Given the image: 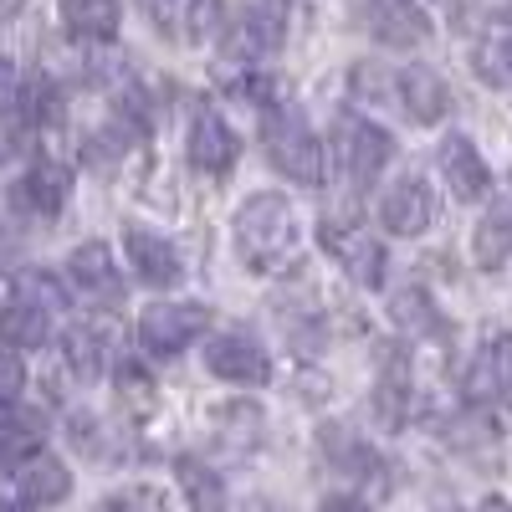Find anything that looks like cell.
I'll return each mask as SVG.
<instances>
[{
  "instance_id": "15",
  "label": "cell",
  "mask_w": 512,
  "mask_h": 512,
  "mask_svg": "<svg viewBox=\"0 0 512 512\" xmlns=\"http://www.w3.org/2000/svg\"><path fill=\"white\" fill-rule=\"evenodd\" d=\"M67 277L82 297H98V303H118V262L103 241H82L72 256H67Z\"/></svg>"
},
{
  "instance_id": "4",
  "label": "cell",
  "mask_w": 512,
  "mask_h": 512,
  "mask_svg": "<svg viewBox=\"0 0 512 512\" xmlns=\"http://www.w3.org/2000/svg\"><path fill=\"white\" fill-rule=\"evenodd\" d=\"M436 210H441V200H436V185L425 180V175H400L390 190L379 195V221H384V231L405 236V241H415V236L431 231V226H436Z\"/></svg>"
},
{
  "instance_id": "31",
  "label": "cell",
  "mask_w": 512,
  "mask_h": 512,
  "mask_svg": "<svg viewBox=\"0 0 512 512\" xmlns=\"http://www.w3.org/2000/svg\"><path fill=\"white\" fill-rule=\"evenodd\" d=\"M21 103V77H16V62L0 57V113H11Z\"/></svg>"
},
{
  "instance_id": "35",
  "label": "cell",
  "mask_w": 512,
  "mask_h": 512,
  "mask_svg": "<svg viewBox=\"0 0 512 512\" xmlns=\"http://www.w3.org/2000/svg\"><path fill=\"white\" fill-rule=\"evenodd\" d=\"M0 512H26V507H16V502H0Z\"/></svg>"
},
{
  "instance_id": "14",
  "label": "cell",
  "mask_w": 512,
  "mask_h": 512,
  "mask_svg": "<svg viewBox=\"0 0 512 512\" xmlns=\"http://www.w3.org/2000/svg\"><path fill=\"white\" fill-rule=\"evenodd\" d=\"M400 108H405V118H415V123H441L446 113H451V88H446V77L441 72H431V67H405L400 77Z\"/></svg>"
},
{
  "instance_id": "19",
  "label": "cell",
  "mask_w": 512,
  "mask_h": 512,
  "mask_svg": "<svg viewBox=\"0 0 512 512\" xmlns=\"http://www.w3.org/2000/svg\"><path fill=\"white\" fill-rule=\"evenodd\" d=\"M62 26H67V36L103 47L123 26V6L118 0H62Z\"/></svg>"
},
{
  "instance_id": "36",
  "label": "cell",
  "mask_w": 512,
  "mask_h": 512,
  "mask_svg": "<svg viewBox=\"0 0 512 512\" xmlns=\"http://www.w3.org/2000/svg\"><path fill=\"white\" fill-rule=\"evenodd\" d=\"M431 6H451V0H431Z\"/></svg>"
},
{
  "instance_id": "10",
  "label": "cell",
  "mask_w": 512,
  "mask_h": 512,
  "mask_svg": "<svg viewBox=\"0 0 512 512\" xmlns=\"http://www.w3.org/2000/svg\"><path fill=\"white\" fill-rule=\"evenodd\" d=\"M185 159L190 169H200V175H231L236 159H241V139L236 128L216 113H200L190 123V139H185Z\"/></svg>"
},
{
  "instance_id": "27",
  "label": "cell",
  "mask_w": 512,
  "mask_h": 512,
  "mask_svg": "<svg viewBox=\"0 0 512 512\" xmlns=\"http://www.w3.org/2000/svg\"><path fill=\"white\" fill-rule=\"evenodd\" d=\"M16 292H21V297H31V303H41V308H47V313H57V308L67 303V292H62V282H57L52 272H36V267L16 277Z\"/></svg>"
},
{
  "instance_id": "11",
  "label": "cell",
  "mask_w": 512,
  "mask_h": 512,
  "mask_svg": "<svg viewBox=\"0 0 512 512\" xmlns=\"http://www.w3.org/2000/svg\"><path fill=\"white\" fill-rule=\"evenodd\" d=\"M123 256H128V267H134V277L149 282V287H175L185 277L180 251L149 226H123Z\"/></svg>"
},
{
  "instance_id": "9",
  "label": "cell",
  "mask_w": 512,
  "mask_h": 512,
  "mask_svg": "<svg viewBox=\"0 0 512 512\" xmlns=\"http://www.w3.org/2000/svg\"><path fill=\"white\" fill-rule=\"evenodd\" d=\"M67 200H72V175L62 164H52V159L31 164L26 175L16 180V190H11V205L21 210V216H41V221H57L67 210Z\"/></svg>"
},
{
  "instance_id": "16",
  "label": "cell",
  "mask_w": 512,
  "mask_h": 512,
  "mask_svg": "<svg viewBox=\"0 0 512 512\" xmlns=\"http://www.w3.org/2000/svg\"><path fill=\"white\" fill-rule=\"evenodd\" d=\"M16 487L31 507H57L72 497V472H67V461L47 456V451H36L21 461V472H16Z\"/></svg>"
},
{
  "instance_id": "26",
  "label": "cell",
  "mask_w": 512,
  "mask_h": 512,
  "mask_svg": "<svg viewBox=\"0 0 512 512\" xmlns=\"http://www.w3.org/2000/svg\"><path fill=\"white\" fill-rule=\"evenodd\" d=\"M221 21H226V0H185V36L195 41V47L216 41Z\"/></svg>"
},
{
  "instance_id": "8",
  "label": "cell",
  "mask_w": 512,
  "mask_h": 512,
  "mask_svg": "<svg viewBox=\"0 0 512 512\" xmlns=\"http://www.w3.org/2000/svg\"><path fill=\"white\" fill-rule=\"evenodd\" d=\"M205 369L226 384H267L272 379V359L251 333H216L205 344Z\"/></svg>"
},
{
  "instance_id": "33",
  "label": "cell",
  "mask_w": 512,
  "mask_h": 512,
  "mask_svg": "<svg viewBox=\"0 0 512 512\" xmlns=\"http://www.w3.org/2000/svg\"><path fill=\"white\" fill-rule=\"evenodd\" d=\"M318 512H369V502H359L354 492H333V497H323Z\"/></svg>"
},
{
  "instance_id": "2",
  "label": "cell",
  "mask_w": 512,
  "mask_h": 512,
  "mask_svg": "<svg viewBox=\"0 0 512 512\" xmlns=\"http://www.w3.org/2000/svg\"><path fill=\"white\" fill-rule=\"evenodd\" d=\"M262 149L272 159V169L282 180H297V185H323L328 175V159H323V139L308 128L303 113L292 108H267V128H262Z\"/></svg>"
},
{
  "instance_id": "30",
  "label": "cell",
  "mask_w": 512,
  "mask_h": 512,
  "mask_svg": "<svg viewBox=\"0 0 512 512\" xmlns=\"http://www.w3.org/2000/svg\"><path fill=\"white\" fill-rule=\"evenodd\" d=\"M21 390H26V369H21V359H16L11 349H0V410L16 405Z\"/></svg>"
},
{
  "instance_id": "6",
  "label": "cell",
  "mask_w": 512,
  "mask_h": 512,
  "mask_svg": "<svg viewBox=\"0 0 512 512\" xmlns=\"http://www.w3.org/2000/svg\"><path fill=\"white\" fill-rule=\"evenodd\" d=\"M338 159H344L354 185H374L384 164L395 159V139L369 118H338Z\"/></svg>"
},
{
  "instance_id": "28",
  "label": "cell",
  "mask_w": 512,
  "mask_h": 512,
  "mask_svg": "<svg viewBox=\"0 0 512 512\" xmlns=\"http://www.w3.org/2000/svg\"><path fill=\"white\" fill-rule=\"evenodd\" d=\"M477 67H482V77L492 82V88H512V36L487 41V47L477 52Z\"/></svg>"
},
{
  "instance_id": "25",
  "label": "cell",
  "mask_w": 512,
  "mask_h": 512,
  "mask_svg": "<svg viewBox=\"0 0 512 512\" xmlns=\"http://www.w3.org/2000/svg\"><path fill=\"white\" fill-rule=\"evenodd\" d=\"M323 451L328 461L338 466V472H349V477H379V461L364 441H354L349 431H338V425H323Z\"/></svg>"
},
{
  "instance_id": "13",
  "label": "cell",
  "mask_w": 512,
  "mask_h": 512,
  "mask_svg": "<svg viewBox=\"0 0 512 512\" xmlns=\"http://www.w3.org/2000/svg\"><path fill=\"white\" fill-rule=\"evenodd\" d=\"M441 180H446V190L456 195V200H482L487 190H492V169H487V159L477 154V144L466 139V134H451V139H441Z\"/></svg>"
},
{
  "instance_id": "1",
  "label": "cell",
  "mask_w": 512,
  "mask_h": 512,
  "mask_svg": "<svg viewBox=\"0 0 512 512\" xmlns=\"http://www.w3.org/2000/svg\"><path fill=\"white\" fill-rule=\"evenodd\" d=\"M297 241H303V231H297V210H292L287 195L256 190V195L241 200V210H236V251H241V262L251 272L282 277L297 262Z\"/></svg>"
},
{
  "instance_id": "21",
  "label": "cell",
  "mask_w": 512,
  "mask_h": 512,
  "mask_svg": "<svg viewBox=\"0 0 512 512\" xmlns=\"http://www.w3.org/2000/svg\"><path fill=\"white\" fill-rule=\"evenodd\" d=\"M62 354H67V369L77 379H103V369H108V333L93 328V323H72L62 333Z\"/></svg>"
},
{
  "instance_id": "18",
  "label": "cell",
  "mask_w": 512,
  "mask_h": 512,
  "mask_svg": "<svg viewBox=\"0 0 512 512\" xmlns=\"http://www.w3.org/2000/svg\"><path fill=\"white\" fill-rule=\"evenodd\" d=\"M472 390L487 395L492 405L512 410V333L487 338V349L477 354V369H472Z\"/></svg>"
},
{
  "instance_id": "3",
  "label": "cell",
  "mask_w": 512,
  "mask_h": 512,
  "mask_svg": "<svg viewBox=\"0 0 512 512\" xmlns=\"http://www.w3.org/2000/svg\"><path fill=\"white\" fill-rule=\"evenodd\" d=\"M210 328V308L205 303H149L139 313V344L154 359H175L185 354L195 338Z\"/></svg>"
},
{
  "instance_id": "24",
  "label": "cell",
  "mask_w": 512,
  "mask_h": 512,
  "mask_svg": "<svg viewBox=\"0 0 512 512\" xmlns=\"http://www.w3.org/2000/svg\"><path fill=\"white\" fill-rule=\"evenodd\" d=\"M175 477H180V487H185V497H190V512H221V507H226V487H221V477L210 472L205 461L180 456V461H175Z\"/></svg>"
},
{
  "instance_id": "22",
  "label": "cell",
  "mask_w": 512,
  "mask_h": 512,
  "mask_svg": "<svg viewBox=\"0 0 512 512\" xmlns=\"http://www.w3.org/2000/svg\"><path fill=\"white\" fill-rule=\"evenodd\" d=\"M374 410H379V420L390 425V431L405 425V415H410V374H405V354L400 349L384 354V374L374 384Z\"/></svg>"
},
{
  "instance_id": "32",
  "label": "cell",
  "mask_w": 512,
  "mask_h": 512,
  "mask_svg": "<svg viewBox=\"0 0 512 512\" xmlns=\"http://www.w3.org/2000/svg\"><path fill=\"white\" fill-rule=\"evenodd\" d=\"M139 6L149 11V21H154V26H164V31H169V26H175V6H180V0H139Z\"/></svg>"
},
{
  "instance_id": "34",
  "label": "cell",
  "mask_w": 512,
  "mask_h": 512,
  "mask_svg": "<svg viewBox=\"0 0 512 512\" xmlns=\"http://www.w3.org/2000/svg\"><path fill=\"white\" fill-rule=\"evenodd\" d=\"M482 512H512V502H507V497H487Z\"/></svg>"
},
{
  "instance_id": "5",
  "label": "cell",
  "mask_w": 512,
  "mask_h": 512,
  "mask_svg": "<svg viewBox=\"0 0 512 512\" xmlns=\"http://www.w3.org/2000/svg\"><path fill=\"white\" fill-rule=\"evenodd\" d=\"M323 246L333 251V262L344 267L359 287H379L384 282V246L369 226L359 221H323Z\"/></svg>"
},
{
  "instance_id": "23",
  "label": "cell",
  "mask_w": 512,
  "mask_h": 512,
  "mask_svg": "<svg viewBox=\"0 0 512 512\" xmlns=\"http://www.w3.org/2000/svg\"><path fill=\"white\" fill-rule=\"evenodd\" d=\"M472 251H477V267L497 272L502 262H512V205H492L477 236H472Z\"/></svg>"
},
{
  "instance_id": "29",
  "label": "cell",
  "mask_w": 512,
  "mask_h": 512,
  "mask_svg": "<svg viewBox=\"0 0 512 512\" xmlns=\"http://www.w3.org/2000/svg\"><path fill=\"white\" fill-rule=\"evenodd\" d=\"M98 512H169V507H164V492H154V487H123V492L103 497Z\"/></svg>"
},
{
  "instance_id": "20",
  "label": "cell",
  "mask_w": 512,
  "mask_h": 512,
  "mask_svg": "<svg viewBox=\"0 0 512 512\" xmlns=\"http://www.w3.org/2000/svg\"><path fill=\"white\" fill-rule=\"evenodd\" d=\"M390 318L395 328H405L410 338H446V318L436 308V297L425 292V287H400L390 297Z\"/></svg>"
},
{
  "instance_id": "7",
  "label": "cell",
  "mask_w": 512,
  "mask_h": 512,
  "mask_svg": "<svg viewBox=\"0 0 512 512\" xmlns=\"http://www.w3.org/2000/svg\"><path fill=\"white\" fill-rule=\"evenodd\" d=\"M359 11L379 47H420V41L436 36L420 0H359Z\"/></svg>"
},
{
  "instance_id": "17",
  "label": "cell",
  "mask_w": 512,
  "mask_h": 512,
  "mask_svg": "<svg viewBox=\"0 0 512 512\" xmlns=\"http://www.w3.org/2000/svg\"><path fill=\"white\" fill-rule=\"evenodd\" d=\"M47 333H52V313L41 303H31V297H21V292L0 303V344L6 349H41Z\"/></svg>"
},
{
  "instance_id": "12",
  "label": "cell",
  "mask_w": 512,
  "mask_h": 512,
  "mask_svg": "<svg viewBox=\"0 0 512 512\" xmlns=\"http://www.w3.org/2000/svg\"><path fill=\"white\" fill-rule=\"evenodd\" d=\"M282 41H287V0H256L231 31V57H246V62L272 57Z\"/></svg>"
}]
</instances>
